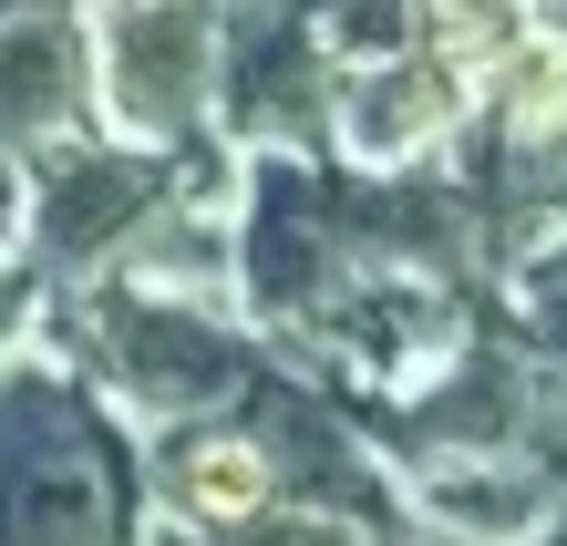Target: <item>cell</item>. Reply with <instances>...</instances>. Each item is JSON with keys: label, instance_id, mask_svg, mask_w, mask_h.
Instances as JSON below:
<instances>
[{"label": "cell", "instance_id": "1", "mask_svg": "<svg viewBox=\"0 0 567 546\" xmlns=\"http://www.w3.org/2000/svg\"><path fill=\"white\" fill-rule=\"evenodd\" d=\"M135 464L52 371L0 382V546H124Z\"/></svg>", "mask_w": 567, "mask_h": 546}, {"label": "cell", "instance_id": "2", "mask_svg": "<svg viewBox=\"0 0 567 546\" xmlns=\"http://www.w3.org/2000/svg\"><path fill=\"white\" fill-rule=\"evenodd\" d=\"M217 104L248 134H310L320 124L310 0H217Z\"/></svg>", "mask_w": 567, "mask_h": 546}, {"label": "cell", "instance_id": "3", "mask_svg": "<svg viewBox=\"0 0 567 546\" xmlns=\"http://www.w3.org/2000/svg\"><path fill=\"white\" fill-rule=\"evenodd\" d=\"M217 62V0H114L104 21V83L135 134H186Z\"/></svg>", "mask_w": 567, "mask_h": 546}, {"label": "cell", "instance_id": "4", "mask_svg": "<svg viewBox=\"0 0 567 546\" xmlns=\"http://www.w3.org/2000/svg\"><path fill=\"white\" fill-rule=\"evenodd\" d=\"M83 104V31L62 0L0 11V145H42Z\"/></svg>", "mask_w": 567, "mask_h": 546}, {"label": "cell", "instance_id": "5", "mask_svg": "<svg viewBox=\"0 0 567 546\" xmlns=\"http://www.w3.org/2000/svg\"><path fill=\"white\" fill-rule=\"evenodd\" d=\"M155 196H165V165L145 155H73V165H52L42 176V237H52V258H104L124 227H145L155 217Z\"/></svg>", "mask_w": 567, "mask_h": 546}, {"label": "cell", "instance_id": "6", "mask_svg": "<svg viewBox=\"0 0 567 546\" xmlns=\"http://www.w3.org/2000/svg\"><path fill=\"white\" fill-rule=\"evenodd\" d=\"M269 454H258V433L248 423H207V433H176L165 443V495L186 505L196 526H238V516H258V505H269Z\"/></svg>", "mask_w": 567, "mask_h": 546}, {"label": "cell", "instance_id": "7", "mask_svg": "<svg viewBox=\"0 0 567 546\" xmlns=\"http://www.w3.org/2000/svg\"><path fill=\"white\" fill-rule=\"evenodd\" d=\"M454 73L464 62H382V73H361V93H351V145L361 155H403V145H423V134H444L454 124Z\"/></svg>", "mask_w": 567, "mask_h": 546}, {"label": "cell", "instance_id": "8", "mask_svg": "<svg viewBox=\"0 0 567 546\" xmlns=\"http://www.w3.org/2000/svg\"><path fill=\"white\" fill-rule=\"evenodd\" d=\"M516 423H526V392H516V371L485 351V361L454 371V392H433L423 413L403 423V443H506Z\"/></svg>", "mask_w": 567, "mask_h": 546}, {"label": "cell", "instance_id": "9", "mask_svg": "<svg viewBox=\"0 0 567 546\" xmlns=\"http://www.w3.org/2000/svg\"><path fill=\"white\" fill-rule=\"evenodd\" d=\"M537 330H547V351L567 361V279H547V289H537Z\"/></svg>", "mask_w": 567, "mask_h": 546}, {"label": "cell", "instance_id": "10", "mask_svg": "<svg viewBox=\"0 0 567 546\" xmlns=\"http://www.w3.org/2000/svg\"><path fill=\"white\" fill-rule=\"evenodd\" d=\"M21 299H31L21 279H0V340H11V320H21Z\"/></svg>", "mask_w": 567, "mask_h": 546}, {"label": "cell", "instance_id": "11", "mask_svg": "<svg viewBox=\"0 0 567 546\" xmlns=\"http://www.w3.org/2000/svg\"><path fill=\"white\" fill-rule=\"evenodd\" d=\"M557 11H567V0H557Z\"/></svg>", "mask_w": 567, "mask_h": 546}]
</instances>
